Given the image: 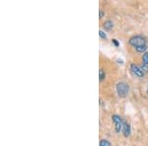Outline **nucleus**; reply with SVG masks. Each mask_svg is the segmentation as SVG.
Returning a JSON list of instances; mask_svg holds the SVG:
<instances>
[{
    "mask_svg": "<svg viewBox=\"0 0 148 146\" xmlns=\"http://www.w3.org/2000/svg\"><path fill=\"white\" fill-rule=\"evenodd\" d=\"M130 44L131 47L135 49V51L138 52H144L147 49V42L146 40L142 37V36H133L130 38Z\"/></svg>",
    "mask_w": 148,
    "mask_h": 146,
    "instance_id": "obj_1",
    "label": "nucleus"
},
{
    "mask_svg": "<svg viewBox=\"0 0 148 146\" xmlns=\"http://www.w3.org/2000/svg\"><path fill=\"white\" fill-rule=\"evenodd\" d=\"M130 92V87L125 82H120L116 84V93L121 98H125Z\"/></svg>",
    "mask_w": 148,
    "mask_h": 146,
    "instance_id": "obj_2",
    "label": "nucleus"
},
{
    "mask_svg": "<svg viewBox=\"0 0 148 146\" xmlns=\"http://www.w3.org/2000/svg\"><path fill=\"white\" fill-rule=\"evenodd\" d=\"M112 119H113V121L114 123L116 132H118V133L123 132V124H125V121H123V119H121L120 116H118V114H114V116L112 117Z\"/></svg>",
    "mask_w": 148,
    "mask_h": 146,
    "instance_id": "obj_3",
    "label": "nucleus"
},
{
    "mask_svg": "<svg viewBox=\"0 0 148 146\" xmlns=\"http://www.w3.org/2000/svg\"><path fill=\"white\" fill-rule=\"evenodd\" d=\"M130 71L132 72L133 75H135L136 77H143L144 76V71L142 70V68L140 66L136 65L134 63H131L130 65Z\"/></svg>",
    "mask_w": 148,
    "mask_h": 146,
    "instance_id": "obj_4",
    "label": "nucleus"
},
{
    "mask_svg": "<svg viewBox=\"0 0 148 146\" xmlns=\"http://www.w3.org/2000/svg\"><path fill=\"white\" fill-rule=\"evenodd\" d=\"M123 133L125 134V137H127V136L130 135V125L127 123H125V124H123Z\"/></svg>",
    "mask_w": 148,
    "mask_h": 146,
    "instance_id": "obj_5",
    "label": "nucleus"
},
{
    "mask_svg": "<svg viewBox=\"0 0 148 146\" xmlns=\"http://www.w3.org/2000/svg\"><path fill=\"white\" fill-rule=\"evenodd\" d=\"M104 28H105V30H107V31H111L112 29H113V27H114V24H113V22L112 21H110V20H108V21H106V22L104 23Z\"/></svg>",
    "mask_w": 148,
    "mask_h": 146,
    "instance_id": "obj_6",
    "label": "nucleus"
},
{
    "mask_svg": "<svg viewBox=\"0 0 148 146\" xmlns=\"http://www.w3.org/2000/svg\"><path fill=\"white\" fill-rule=\"evenodd\" d=\"M142 61H143V64H145L146 66H148V52H145L142 56Z\"/></svg>",
    "mask_w": 148,
    "mask_h": 146,
    "instance_id": "obj_7",
    "label": "nucleus"
},
{
    "mask_svg": "<svg viewBox=\"0 0 148 146\" xmlns=\"http://www.w3.org/2000/svg\"><path fill=\"white\" fill-rule=\"evenodd\" d=\"M100 146H112V144L110 141L106 140V139H103L100 141Z\"/></svg>",
    "mask_w": 148,
    "mask_h": 146,
    "instance_id": "obj_8",
    "label": "nucleus"
},
{
    "mask_svg": "<svg viewBox=\"0 0 148 146\" xmlns=\"http://www.w3.org/2000/svg\"><path fill=\"white\" fill-rule=\"evenodd\" d=\"M99 79L100 81H103L105 79V77H106V73H105V71L103 70V69H100V72H99Z\"/></svg>",
    "mask_w": 148,
    "mask_h": 146,
    "instance_id": "obj_9",
    "label": "nucleus"
},
{
    "mask_svg": "<svg viewBox=\"0 0 148 146\" xmlns=\"http://www.w3.org/2000/svg\"><path fill=\"white\" fill-rule=\"evenodd\" d=\"M99 35H100V37H101L103 40H106V39H107V35L105 34V33L103 32V31H100V32H99Z\"/></svg>",
    "mask_w": 148,
    "mask_h": 146,
    "instance_id": "obj_10",
    "label": "nucleus"
},
{
    "mask_svg": "<svg viewBox=\"0 0 148 146\" xmlns=\"http://www.w3.org/2000/svg\"><path fill=\"white\" fill-rule=\"evenodd\" d=\"M112 42H114V45H116V47H119V42H118V40H116V39H114L113 40H112Z\"/></svg>",
    "mask_w": 148,
    "mask_h": 146,
    "instance_id": "obj_11",
    "label": "nucleus"
},
{
    "mask_svg": "<svg viewBox=\"0 0 148 146\" xmlns=\"http://www.w3.org/2000/svg\"><path fill=\"white\" fill-rule=\"evenodd\" d=\"M103 16H104V12L100 11V18H103Z\"/></svg>",
    "mask_w": 148,
    "mask_h": 146,
    "instance_id": "obj_12",
    "label": "nucleus"
},
{
    "mask_svg": "<svg viewBox=\"0 0 148 146\" xmlns=\"http://www.w3.org/2000/svg\"><path fill=\"white\" fill-rule=\"evenodd\" d=\"M147 90H148V86H147Z\"/></svg>",
    "mask_w": 148,
    "mask_h": 146,
    "instance_id": "obj_13",
    "label": "nucleus"
}]
</instances>
